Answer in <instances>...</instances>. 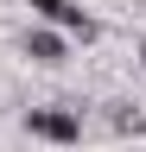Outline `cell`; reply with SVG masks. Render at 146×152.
Listing matches in <instances>:
<instances>
[{
  "label": "cell",
  "instance_id": "cell-1",
  "mask_svg": "<svg viewBox=\"0 0 146 152\" xmlns=\"http://www.w3.org/2000/svg\"><path fill=\"white\" fill-rule=\"evenodd\" d=\"M26 133L45 146H76L83 140V114L76 108H26Z\"/></svg>",
  "mask_w": 146,
  "mask_h": 152
},
{
  "label": "cell",
  "instance_id": "cell-2",
  "mask_svg": "<svg viewBox=\"0 0 146 152\" xmlns=\"http://www.w3.org/2000/svg\"><path fill=\"white\" fill-rule=\"evenodd\" d=\"M26 7H32V13H38V19H45V26H51V32H76V38H83V45H89V38H95V32H102V26H95V19H89V13L76 7V0H26Z\"/></svg>",
  "mask_w": 146,
  "mask_h": 152
},
{
  "label": "cell",
  "instance_id": "cell-4",
  "mask_svg": "<svg viewBox=\"0 0 146 152\" xmlns=\"http://www.w3.org/2000/svg\"><path fill=\"white\" fill-rule=\"evenodd\" d=\"M102 114H108V127H114V133H146V114H140L134 102H108Z\"/></svg>",
  "mask_w": 146,
  "mask_h": 152
},
{
  "label": "cell",
  "instance_id": "cell-5",
  "mask_svg": "<svg viewBox=\"0 0 146 152\" xmlns=\"http://www.w3.org/2000/svg\"><path fill=\"white\" fill-rule=\"evenodd\" d=\"M140 64H146V38H140Z\"/></svg>",
  "mask_w": 146,
  "mask_h": 152
},
{
  "label": "cell",
  "instance_id": "cell-3",
  "mask_svg": "<svg viewBox=\"0 0 146 152\" xmlns=\"http://www.w3.org/2000/svg\"><path fill=\"white\" fill-rule=\"evenodd\" d=\"M19 45H26L32 64H64V32H51V26H32Z\"/></svg>",
  "mask_w": 146,
  "mask_h": 152
}]
</instances>
